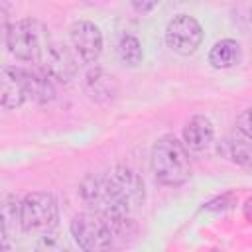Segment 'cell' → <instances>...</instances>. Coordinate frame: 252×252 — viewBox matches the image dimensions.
<instances>
[{"instance_id":"cell-1","label":"cell","mask_w":252,"mask_h":252,"mask_svg":"<svg viewBox=\"0 0 252 252\" xmlns=\"http://www.w3.org/2000/svg\"><path fill=\"white\" fill-rule=\"evenodd\" d=\"M79 193L91 211L108 217H130L146 197L142 177L126 165H114L102 173H89L83 177Z\"/></svg>"},{"instance_id":"cell-2","label":"cell","mask_w":252,"mask_h":252,"mask_svg":"<svg viewBox=\"0 0 252 252\" xmlns=\"http://www.w3.org/2000/svg\"><path fill=\"white\" fill-rule=\"evenodd\" d=\"M128 217H108L96 211L81 213L71 220V234L83 250H106L126 234Z\"/></svg>"},{"instance_id":"cell-3","label":"cell","mask_w":252,"mask_h":252,"mask_svg":"<svg viewBox=\"0 0 252 252\" xmlns=\"http://www.w3.org/2000/svg\"><path fill=\"white\" fill-rule=\"evenodd\" d=\"M152 169L159 183L177 187L191 175L189 154L175 136H161L152 148Z\"/></svg>"},{"instance_id":"cell-4","label":"cell","mask_w":252,"mask_h":252,"mask_svg":"<svg viewBox=\"0 0 252 252\" xmlns=\"http://www.w3.org/2000/svg\"><path fill=\"white\" fill-rule=\"evenodd\" d=\"M51 43L49 30L33 18H24L14 22L6 30V47L8 51L26 63H39L45 47Z\"/></svg>"},{"instance_id":"cell-5","label":"cell","mask_w":252,"mask_h":252,"mask_svg":"<svg viewBox=\"0 0 252 252\" xmlns=\"http://www.w3.org/2000/svg\"><path fill=\"white\" fill-rule=\"evenodd\" d=\"M59 224V205L51 193L33 191L22 199V230L45 236Z\"/></svg>"},{"instance_id":"cell-6","label":"cell","mask_w":252,"mask_h":252,"mask_svg":"<svg viewBox=\"0 0 252 252\" xmlns=\"http://www.w3.org/2000/svg\"><path fill=\"white\" fill-rule=\"evenodd\" d=\"M203 41L201 24L189 14H177L169 20L165 28V43L171 51L179 55H191Z\"/></svg>"},{"instance_id":"cell-7","label":"cell","mask_w":252,"mask_h":252,"mask_svg":"<svg viewBox=\"0 0 252 252\" xmlns=\"http://www.w3.org/2000/svg\"><path fill=\"white\" fill-rule=\"evenodd\" d=\"M39 63H41V69L51 79H57L59 83H71L79 73V63L73 51L67 45L57 41H51L45 47Z\"/></svg>"},{"instance_id":"cell-8","label":"cell","mask_w":252,"mask_h":252,"mask_svg":"<svg viewBox=\"0 0 252 252\" xmlns=\"http://www.w3.org/2000/svg\"><path fill=\"white\" fill-rule=\"evenodd\" d=\"M71 43L75 55L83 63H94L102 53V33L96 24L89 20H77L71 26Z\"/></svg>"},{"instance_id":"cell-9","label":"cell","mask_w":252,"mask_h":252,"mask_svg":"<svg viewBox=\"0 0 252 252\" xmlns=\"http://www.w3.org/2000/svg\"><path fill=\"white\" fill-rule=\"evenodd\" d=\"M0 100L6 110L18 108L28 100L26 73L22 67L4 65L0 71Z\"/></svg>"},{"instance_id":"cell-10","label":"cell","mask_w":252,"mask_h":252,"mask_svg":"<svg viewBox=\"0 0 252 252\" xmlns=\"http://www.w3.org/2000/svg\"><path fill=\"white\" fill-rule=\"evenodd\" d=\"M213 136H215L213 122L203 114L191 116L183 126V142L187 148H191L195 152L207 150L213 142Z\"/></svg>"},{"instance_id":"cell-11","label":"cell","mask_w":252,"mask_h":252,"mask_svg":"<svg viewBox=\"0 0 252 252\" xmlns=\"http://www.w3.org/2000/svg\"><path fill=\"white\" fill-rule=\"evenodd\" d=\"M85 93L94 102H108L116 94V81L112 75L104 73L102 69H91L85 75Z\"/></svg>"},{"instance_id":"cell-12","label":"cell","mask_w":252,"mask_h":252,"mask_svg":"<svg viewBox=\"0 0 252 252\" xmlns=\"http://www.w3.org/2000/svg\"><path fill=\"white\" fill-rule=\"evenodd\" d=\"M26 73V87H28V100L35 104H47L55 96V87L51 83V77L41 69H24Z\"/></svg>"},{"instance_id":"cell-13","label":"cell","mask_w":252,"mask_h":252,"mask_svg":"<svg viewBox=\"0 0 252 252\" xmlns=\"http://www.w3.org/2000/svg\"><path fill=\"white\" fill-rule=\"evenodd\" d=\"M242 59V49L240 43L234 39H219L211 51H209V63L215 69H230L234 65H238Z\"/></svg>"},{"instance_id":"cell-14","label":"cell","mask_w":252,"mask_h":252,"mask_svg":"<svg viewBox=\"0 0 252 252\" xmlns=\"http://www.w3.org/2000/svg\"><path fill=\"white\" fill-rule=\"evenodd\" d=\"M22 226V201L16 195L4 197L2 203V248H8V240L16 236V226Z\"/></svg>"},{"instance_id":"cell-15","label":"cell","mask_w":252,"mask_h":252,"mask_svg":"<svg viewBox=\"0 0 252 252\" xmlns=\"http://www.w3.org/2000/svg\"><path fill=\"white\" fill-rule=\"evenodd\" d=\"M222 152L228 159H232L238 165H248L252 163V140L244 138H226L222 144Z\"/></svg>"},{"instance_id":"cell-16","label":"cell","mask_w":252,"mask_h":252,"mask_svg":"<svg viewBox=\"0 0 252 252\" xmlns=\"http://www.w3.org/2000/svg\"><path fill=\"white\" fill-rule=\"evenodd\" d=\"M116 53H118L120 61L128 67H136L144 57V51H142V45H140L138 37H134L130 33L120 35V39L116 43Z\"/></svg>"},{"instance_id":"cell-17","label":"cell","mask_w":252,"mask_h":252,"mask_svg":"<svg viewBox=\"0 0 252 252\" xmlns=\"http://www.w3.org/2000/svg\"><path fill=\"white\" fill-rule=\"evenodd\" d=\"M236 130H238V134H242L244 138L252 140V106L244 108V110L238 114V118H236Z\"/></svg>"},{"instance_id":"cell-18","label":"cell","mask_w":252,"mask_h":252,"mask_svg":"<svg viewBox=\"0 0 252 252\" xmlns=\"http://www.w3.org/2000/svg\"><path fill=\"white\" fill-rule=\"evenodd\" d=\"M158 4H159V0H130L132 10L138 14H150Z\"/></svg>"},{"instance_id":"cell-19","label":"cell","mask_w":252,"mask_h":252,"mask_svg":"<svg viewBox=\"0 0 252 252\" xmlns=\"http://www.w3.org/2000/svg\"><path fill=\"white\" fill-rule=\"evenodd\" d=\"M242 213H244V219L252 224V195L244 201V205H242Z\"/></svg>"},{"instance_id":"cell-20","label":"cell","mask_w":252,"mask_h":252,"mask_svg":"<svg viewBox=\"0 0 252 252\" xmlns=\"http://www.w3.org/2000/svg\"><path fill=\"white\" fill-rule=\"evenodd\" d=\"M250 24H252V10H250Z\"/></svg>"}]
</instances>
